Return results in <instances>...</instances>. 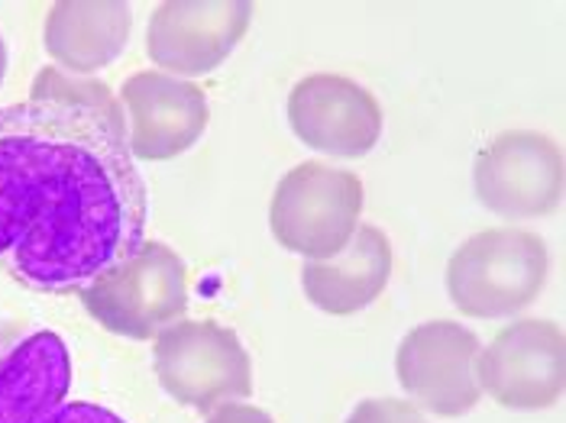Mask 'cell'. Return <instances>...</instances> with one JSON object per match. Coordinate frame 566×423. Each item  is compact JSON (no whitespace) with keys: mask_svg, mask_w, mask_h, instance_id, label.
<instances>
[{"mask_svg":"<svg viewBox=\"0 0 566 423\" xmlns=\"http://www.w3.org/2000/svg\"><path fill=\"white\" fill-rule=\"evenodd\" d=\"M347 423H428V417L411 404L398 398H369L359 401L349 411Z\"/></svg>","mask_w":566,"mask_h":423,"instance_id":"2e32d148","label":"cell"},{"mask_svg":"<svg viewBox=\"0 0 566 423\" xmlns=\"http://www.w3.org/2000/svg\"><path fill=\"white\" fill-rule=\"evenodd\" d=\"M363 213V181L347 169L305 162L282 175L269 226L282 250L305 262L334 258L353 240Z\"/></svg>","mask_w":566,"mask_h":423,"instance_id":"277c9868","label":"cell"},{"mask_svg":"<svg viewBox=\"0 0 566 423\" xmlns=\"http://www.w3.org/2000/svg\"><path fill=\"white\" fill-rule=\"evenodd\" d=\"M3 78H7V43L0 36V87H3Z\"/></svg>","mask_w":566,"mask_h":423,"instance_id":"d6986e66","label":"cell"},{"mask_svg":"<svg viewBox=\"0 0 566 423\" xmlns=\"http://www.w3.org/2000/svg\"><path fill=\"white\" fill-rule=\"evenodd\" d=\"M149 194L124 127L72 101L0 107V268L78 295L146 240Z\"/></svg>","mask_w":566,"mask_h":423,"instance_id":"6da1fadb","label":"cell"},{"mask_svg":"<svg viewBox=\"0 0 566 423\" xmlns=\"http://www.w3.org/2000/svg\"><path fill=\"white\" fill-rule=\"evenodd\" d=\"M69 388L72 356L59 334L0 324V423H43Z\"/></svg>","mask_w":566,"mask_h":423,"instance_id":"7c38bea8","label":"cell"},{"mask_svg":"<svg viewBox=\"0 0 566 423\" xmlns=\"http://www.w3.org/2000/svg\"><path fill=\"white\" fill-rule=\"evenodd\" d=\"M153 369L175 404L211 414L253 394V362L240 337L214 320H178L153 339Z\"/></svg>","mask_w":566,"mask_h":423,"instance_id":"5b68a950","label":"cell"},{"mask_svg":"<svg viewBox=\"0 0 566 423\" xmlns=\"http://www.w3.org/2000/svg\"><path fill=\"white\" fill-rule=\"evenodd\" d=\"M30 101H72V104H85L94 107L97 114H104L111 124L124 127V114H120V104L117 97L101 85V82H78L59 68H43L33 82L30 91Z\"/></svg>","mask_w":566,"mask_h":423,"instance_id":"9a60e30c","label":"cell"},{"mask_svg":"<svg viewBox=\"0 0 566 423\" xmlns=\"http://www.w3.org/2000/svg\"><path fill=\"white\" fill-rule=\"evenodd\" d=\"M473 188L485 211L505 220L551 216L564 198L560 146L534 129H509L482 146Z\"/></svg>","mask_w":566,"mask_h":423,"instance_id":"8992f818","label":"cell"},{"mask_svg":"<svg viewBox=\"0 0 566 423\" xmlns=\"http://www.w3.org/2000/svg\"><path fill=\"white\" fill-rule=\"evenodd\" d=\"M43 423H127V421H120L117 414H111L107 408L91 404V401H65V404H62V408H55Z\"/></svg>","mask_w":566,"mask_h":423,"instance_id":"e0dca14e","label":"cell"},{"mask_svg":"<svg viewBox=\"0 0 566 423\" xmlns=\"http://www.w3.org/2000/svg\"><path fill=\"white\" fill-rule=\"evenodd\" d=\"M94 324L127 339H156L188 310V265L172 246L143 240L78 292Z\"/></svg>","mask_w":566,"mask_h":423,"instance_id":"3957f363","label":"cell"},{"mask_svg":"<svg viewBox=\"0 0 566 423\" xmlns=\"http://www.w3.org/2000/svg\"><path fill=\"white\" fill-rule=\"evenodd\" d=\"M133 159L169 162L188 152L208 129V97L195 82L166 72H136L117 94Z\"/></svg>","mask_w":566,"mask_h":423,"instance_id":"30bf717a","label":"cell"},{"mask_svg":"<svg viewBox=\"0 0 566 423\" xmlns=\"http://www.w3.org/2000/svg\"><path fill=\"white\" fill-rule=\"evenodd\" d=\"M482 342L457 320H428L408 330L395 352V376L418 411L463 417L482 398L476 359Z\"/></svg>","mask_w":566,"mask_h":423,"instance_id":"52a82bcc","label":"cell"},{"mask_svg":"<svg viewBox=\"0 0 566 423\" xmlns=\"http://www.w3.org/2000/svg\"><path fill=\"white\" fill-rule=\"evenodd\" d=\"M285 114L302 146L334 159H363L382 136L379 101L347 75L302 78L289 94Z\"/></svg>","mask_w":566,"mask_h":423,"instance_id":"8fae6325","label":"cell"},{"mask_svg":"<svg viewBox=\"0 0 566 423\" xmlns=\"http://www.w3.org/2000/svg\"><path fill=\"white\" fill-rule=\"evenodd\" d=\"M564 330L554 320H512L480 349L482 394L509 411H544L564 394Z\"/></svg>","mask_w":566,"mask_h":423,"instance_id":"ba28073f","label":"cell"},{"mask_svg":"<svg viewBox=\"0 0 566 423\" xmlns=\"http://www.w3.org/2000/svg\"><path fill=\"white\" fill-rule=\"evenodd\" d=\"M205 423H275L262 408L256 404H247V401H230V404H220L208 414Z\"/></svg>","mask_w":566,"mask_h":423,"instance_id":"ac0fdd59","label":"cell"},{"mask_svg":"<svg viewBox=\"0 0 566 423\" xmlns=\"http://www.w3.org/2000/svg\"><path fill=\"white\" fill-rule=\"evenodd\" d=\"M392 275V246L379 226H356L353 240L334 258L305 262V297L331 317H353L386 292Z\"/></svg>","mask_w":566,"mask_h":423,"instance_id":"5bb4252c","label":"cell"},{"mask_svg":"<svg viewBox=\"0 0 566 423\" xmlns=\"http://www.w3.org/2000/svg\"><path fill=\"white\" fill-rule=\"evenodd\" d=\"M133 10L124 0H59L49 7L43 45L65 75H91L120 59Z\"/></svg>","mask_w":566,"mask_h":423,"instance_id":"4fadbf2b","label":"cell"},{"mask_svg":"<svg viewBox=\"0 0 566 423\" xmlns=\"http://www.w3.org/2000/svg\"><path fill=\"white\" fill-rule=\"evenodd\" d=\"M551 258L537 233L495 226L470 236L447 262V295L473 320H505L531 307L547 285Z\"/></svg>","mask_w":566,"mask_h":423,"instance_id":"7a4b0ae2","label":"cell"},{"mask_svg":"<svg viewBox=\"0 0 566 423\" xmlns=\"http://www.w3.org/2000/svg\"><path fill=\"white\" fill-rule=\"evenodd\" d=\"M250 0H169L146 27L149 59L175 78H198L220 68L253 23Z\"/></svg>","mask_w":566,"mask_h":423,"instance_id":"9c48e42d","label":"cell"}]
</instances>
